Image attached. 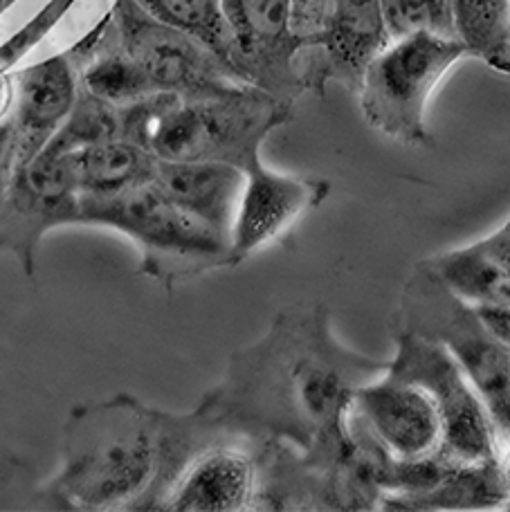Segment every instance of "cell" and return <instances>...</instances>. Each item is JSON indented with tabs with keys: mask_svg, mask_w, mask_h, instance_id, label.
I'll return each mask as SVG.
<instances>
[{
	"mask_svg": "<svg viewBox=\"0 0 510 512\" xmlns=\"http://www.w3.org/2000/svg\"><path fill=\"white\" fill-rule=\"evenodd\" d=\"M290 120V104L254 86L214 95L156 93L122 108V135L158 160H207L245 171Z\"/></svg>",
	"mask_w": 510,
	"mask_h": 512,
	"instance_id": "cell-3",
	"label": "cell"
},
{
	"mask_svg": "<svg viewBox=\"0 0 510 512\" xmlns=\"http://www.w3.org/2000/svg\"><path fill=\"white\" fill-rule=\"evenodd\" d=\"M79 99L77 77L68 57H50L18 75L14 171L30 162L68 120Z\"/></svg>",
	"mask_w": 510,
	"mask_h": 512,
	"instance_id": "cell-14",
	"label": "cell"
},
{
	"mask_svg": "<svg viewBox=\"0 0 510 512\" xmlns=\"http://www.w3.org/2000/svg\"><path fill=\"white\" fill-rule=\"evenodd\" d=\"M504 72H506V75H510V50H508V59H506V66H504Z\"/></svg>",
	"mask_w": 510,
	"mask_h": 512,
	"instance_id": "cell-26",
	"label": "cell"
},
{
	"mask_svg": "<svg viewBox=\"0 0 510 512\" xmlns=\"http://www.w3.org/2000/svg\"><path fill=\"white\" fill-rule=\"evenodd\" d=\"M497 463H499V472H502L504 486H506L508 499H510V438H508V441H504V443H502V447H499ZM508 508H510V506H508Z\"/></svg>",
	"mask_w": 510,
	"mask_h": 512,
	"instance_id": "cell-24",
	"label": "cell"
},
{
	"mask_svg": "<svg viewBox=\"0 0 510 512\" xmlns=\"http://www.w3.org/2000/svg\"><path fill=\"white\" fill-rule=\"evenodd\" d=\"M79 198H106L153 180L158 158L124 135L68 153Z\"/></svg>",
	"mask_w": 510,
	"mask_h": 512,
	"instance_id": "cell-16",
	"label": "cell"
},
{
	"mask_svg": "<svg viewBox=\"0 0 510 512\" xmlns=\"http://www.w3.org/2000/svg\"><path fill=\"white\" fill-rule=\"evenodd\" d=\"M9 102H12V84H9L5 70H0V115L7 111Z\"/></svg>",
	"mask_w": 510,
	"mask_h": 512,
	"instance_id": "cell-25",
	"label": "cell"
},
{
	"mask_svg": "<svg viewBox=\"0 0 510 512\" xmlns=\"http://www.w3.org/2000/svg\"><path fill=\"white\" fill-rule=\"evenodd\" d=\"M151 185L173 205L198 216L230 239L245 187L241 167L207 160H158Z\"/></svg>",
	"mask_w": 510,
	"mask_h": 512,
	"instance_id": "cell-15",
	"label": "cell"
},
{
	"mask_svg": "<svg viewBox=\"0 0 510 512\" xmlns=\"http://www.w3.org/2000/svg\"><path fill=\"white\" fill-rule=\"evenodd\" d=\"M351 407L394 461H414L443 447V425L432 398L389 371L362 384Z\"/></svg>",
	"mask_w": 510,
	"mask_h": 512,
	"instance_id": "cell-12",
	"label": "cell"
},
{
	"mask_svg": "<svg viewBox=\"0 0 510 512\" xmlns=\"http://www.w3.org/2000/svg\"><path fill=\"white\" fill-rule=\"evenodd\" d=\"M391 335L396 353L387 371L416 384L432 398L443 425L445 459L468 465L497 461L502 438L495 420L452 355L416 333L391 328Z\"/></svg>",
	"mask_w": 510,
	"mask_h": 512,
	"instance_id": "cell-7",
	"label": "cell"
},
{
	"mask_svg": "<svg viewBox=\"0 0 510 512\" xmlns=\"http://www.w3.org/2000/svg\"><path fill=\"white\" fill-rule=\"evenodd\" d=\"M454 295L475 308L510 306V270L484 241L425 259Z\"/></svg>",
	"mask_w": 510,
	"mask_h": 512,
	"instance_id": "cell-17",
	"label": "cell"
},
{
	"mask_svg": "<svg viewBox=\"0 0 510 512\" xmlns=\"http://www.w3.org/2000/svg\"><path fill=\"white\" fill-rule=\"evenodd\" d=\"M391 328L409 331L448 351L486 402L502 443L510 438V349L479 310L445 286L430 263L414 265L400 290Z\"/></svg>",
	"mask_w": 510,
	"mask_h": 512,
	"instance_id": "cell-5",
	"label": "cell"
},
{
	"mask_svg": "<svg viewBox=\"0 0 510 512\" xmlns=\"http://www.w3.org/2000/svg\"><path fill=\"white\" fill-rule=\"evenodd\" d=\"M230 30V68L245 84L293 104L304 90L295 59L293 0H223Z\"/></svg>",
	"mask_w": 510,
	"mask_h": 512,
	"instance_id": "cell-10",
	"label": "cell"
},
{
	"mask_svg": "<svg viewBox=\"0 0 510 512\" xmlns=\"http://www.w3.org/2000/svg\"><path fill=\"white\" fill-rule=\"evenodd\" d=\"M457 36L472 57L504 72L510 50V0H452Z\"/></svg>",
	"mask_w": 510,
	"mask_h": 512,
	"instance_id": "cell-19",
	"label": "cell"
},
{
	"mask_svg": "<svg viewBox=\"0 0 510 512\" xmlns=\"http://www.w3.org/2000/svg\"><path fill=\"white\" fill-rule=\"evenodd\" d=\"M470 57L454 36L418 32L391 39L367 66L358 97L364 122L389 140L418 149L434 146L427 108L454 63Z\"/></svg>",
	"mask_w": 510,
	"mask_h": 512,
	"instance_id": "cell-6",
	"label": "cell"
},
{
	"mask_svg": "<svg viewBox=\"0 0 510 512\" xmlns=\"http://www.w3.org/2000/svg\"><path fill=\"white\" fill-rule=\"evenodd\" d=\"M387 43L380 0H333L329 30L322 43L297 52L299 84L322 95L326 81L335 79L358 93L364 70Z\"/></svg>",
	"mask_w": 510,
	"mask_h": 512,
	"instance_id": "cell-13",
	"label": "cell"
},
{
	"mask_svg": "<svg viewBox=\"0 0 510 512\" xmlns=\"http://www.w3.org/2000/svg\"><path fill=\"white\" fill-rule=\"evenodd\" d=\"M504 227H506V230H510V218H508V221L504 223Z\"/></svg>",
	"mask_w": 510,
	"mask_h": 512,
	"instance_id": "cell-27",
	"label": "cell"
},
{
	"mask_svg": "<svg viewBox=\"0 0 510 512\" xmlns=\"http://www.w3.org/2000/svg\"><path fill=\"white\" fill-rule=\"evenodd\" d=\"M86 93L106 104L126 108L140 99L156 95L151 81L135 66V61L124 50L106 54L97 59L84 75Z\"/></svg>",
	"mask_w": 510,
	"mask_h": 512,
	"instance_id": "cell-21",
	"label": "cell"
},
{
	"mask_svg": "<svg viewBox=\"0 0 510 512\" xmlns=\"http://www.w3.org/2000/svg\"><path fill=\"white\" fill-rule=\"evenodd\" d=\"M261 443L227 429L196 445L142 510L248 512L259 510Z\"/></svg>",
	"mask_w": 510,
	"mask_h": 512,
	"instance_id": "cell-8",
	"label": "cell"
},
{
	"mask_svg": "<svg viewBox=\"0 0 510 512\" xmlns=\"http://www.w3.org/2000/svg\"><path fill=\"white\" fill-rule=\"evenodd\" d=\"M135 3L156 21L207 45L230 66V30L223 14V0H135Z\"/></svg>",
	"mask_w": 510,
	"mask_h": 512,
	"instance_id": "cell-20",
	"label": "cell"
},
{
	"mask_svg": "<svg viewBox=\"0 0 510 512\" xmlns=\"http://www.w3.org/2000/svg\"><path fill=\"white\" fill-rule=\"evenodd\" d=\"M508 506L510 499L497 461L481 465L448 461L430 490L396 501L389 510H497Z\"/></svg>",
	"mask_w": 510,
	"mask_h": 512,
	"instance_id": "cell-18",
	"label": "cell"
},
{
	"mask_svg": "<svg viewBox=\"0 0 510 512\" xmlns=\"http://www.w3.org/2000/svg\"><path fill=\"white\" fill-rule=\"evenodd\" d=\"M165 450V411L115 393L70 411L59 472L41 488L68 510H138L156 483Z\"/></svg>",
	"mask_w": 510,
	"mask_h": 512,
	"instance_id": "cell-2",
	"label": "cell"
},
{
	"mask_svg": "<svg viewBox=\"0 0 510 512\" xmlns=\"http://www.w3.org/2000/svg\"><path fill=\"white\" fill-rule=\"evenodd\" d=\"M481 241H484L488 248L493 250L499 256V259L506 263V268L510 270V230H506V227L502 225V227H499V230L490 232Z\"/></svg>",
	"mask_w": 510,
	"mask_h": 512,
	"instance_id": "cell-23",
	"label": "cell"
},
{
	"mask_svg": "<svg viewBox=\"0 0 510 512\" xmlns=\"http://www.w3.org/2000/svg\"><path fill=\"white\" fill-rule=\"evenodd\" d=\"M75 225L108 227L140 250V272L165 288L209 270L234 268L230 239L147 185L106 198H79Z\"/></svg>",
	"mask_w": 510,
	"mask_h": 512,
	"instance_id": "cell-4",
	"label": "cell"
},
{
	"mask_svg": "<svg viewBox=\"0 0 510 512\" xmlns=\"http://www.w3.org/2000/svg\"><path fill=\"white\" fill-rule=\"evenodd\" d=\"M329 191V180L286 176L268 169L261 158L245 167L243 196L230 234L234 265L293 234L297 223L320 207Z\"/></svg>",
	"mask_w": 510,
	"mask_h": 512,
	"instance_id": "cell-11",
	"label": "cell"
},
{
	"mask_svg": "<svg viewBox=\"0 0 510 512\" xmlns=\"http://www.w3.org/2000/svg\"><path fill=\"white\" fill-rule=\"evenodd\" d=\"M380 3L389 41L418 32L459 39L452 0H380Z\"/></svg>",
	"mask_w": 510,
	"mask_h": 512,
	"instance_id": "cell-22",
	"label": "cell"
},
{
	"mask_svg": "<svg viewBox=\"0 0 510 512\" xmlns=\"http://www.w3.org/2000/svg\"><path fill=\"white\" fill-rule=\"evenodd\" d=\"M389 360L353 351L324 304L284 308L263 337L230 355L196 407L236 436L308 452L344 427L355 391Z\"/></svg>",
	"mask_w": 510,
	"mask_h": 512,
	"instance_id": "cell-1",
	"label": "cell"
},
{
	"mask_svg": "<svg viewBox=\"0 0 510 512\" xmlns=\"http://www.w3.org/2000/svg\"><path fill=\"white\" fill-rule=\"evenodd\" d=\"M115 16L122 50L156 93L214 95L250 86L207 45L156 21L135 0H122Z\"/></svg>",
	"mask_w": 510,
	"mask_h": 512,
	"instance_id": "cell-9",
	"label": "cell"
}]
</instances>
